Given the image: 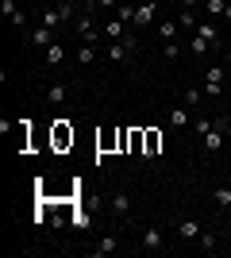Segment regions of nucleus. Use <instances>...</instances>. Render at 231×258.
Masks as SVG:
<instances>
[{
	"label": "nucleus",
	"instance_id": "c756f323",
	"mask_svg": "<svg viewBox=\"0 0 231 258\" xmlns=\"http://www.w3.org/2000/svg\"><path fill=\"white\" fill-rule=\"evenodd\" d=\"M200 97H204V93H197V89H189V93H185V108H193V112H197V108H200Z\"/></svg>",
	"mask_w": 231,
	"mask_h": 258
},
{
	"label": "nucleus",
	"instance_id": "cd10ccee",
	"mask_svg": "<svg viewBox=\"0 0 231 258\" xmlns=\"http://www.w3.org/2000/svg\"><path fill=\"white\" fill-rule=\"evenodd\" d=\"M116 20L131 23V20H135V8H131V4H120V8H116Z\"/></svg>",
	"mask_w": 231,
	"mask_h": 258
},
{
	"label": "nucleus",
	"instance_id": "473e14b6",
	"mask_svg": "<svg viewBox=\"0 0 231 258\" xmlns=\"http://www.w3.org/2000/svg\"><path fill=\"white\" fill-rule=\"evenodd\" d=\"M100 8V0H85V12H97Z\"/></svg>",
	"mask_w": 231,
	"mask_h": 258
},
{
	"label": "nucleus",
	"instance_id": "ddd939ff",
	"mask_svg": "<svg viewBox=\"0 0 231 258\" xmlns=\"http://www.w3.org/2000/svg\"><path fill=\"white\" fill-rule=\"evenodd\" d=\"M66 143H73V131L66 127V119H58V127H54V147H66Z\"/></svg>",
	"mask_w": 231,
	"mask_h": 258
},
{
	"label": "nucleus",
	"instance_id": "2eb2a0df",
	"mask_svg": "<svg viewBox=\"0 0 231 258\" xmlns=\"http://www.w3.org/2000/svg\"><path fill=\"white\" fill-rule=\"evenodd\" d=\"M66 97H69L66 85H50L46 89V100H50V104H66Z\"/></svg>",
	"mask_w": 231,
	"mask_h": 258
},
{
	"label": "nucleus",
	"instance_id": "aec40b11",
	"mask_svg": "<svg viewBox=\"0 0 231 258\" xmlns=\"http://www.w3.org/2000/svg\"><path fill=\"white\" fill-rule=\"evenodd\" d=\"M197 247L204 250V254H212V250H216V235H212V231H200V239H197Z\"/></svg>",
	"mask_w": 231,
	"mask_h": 258
},
{
	"label": "nucleus",
	"instance_id": "b1692460",
	"mask_svg": "<svg viewBox=\"0 0 231 258\" xmlns=\"http://www.w3.org/2000/svg\"><path fill=\"white\" fill-rule=\"evenodd\" d=\"M62 23H66V20L58 16V8H50V12H46V16H43V27H54V31H58Z\"/></svg>",
	"mask_w": 231,
	"mask_h": 258
},
{
	"label": "nucleus",
	"instance_id": "a211bd4d",
	"mask_svg": "<svg viewBox=\"0 0 231 258\" xmlns=\"http://www.w3.org/2000/svg\"><path fill=\"white\" fill-rule=\"evenodd\" d=\"M112 250H120V239H116V235H104L97 243V254H112Z\"/></svg>",
	"mask_w": 231,
	"mask_h": 258
},
{
	"label": "nucleus",
	"instance_id": "bb28decb",
	"mask_svg": "<svg viewBox=\"0 0 231 258\" xmlns=\"http://www.w3.org/2000/svg\"><path fill=\"white\" fill-rule=\"evenodd\" d=\"M216 205L231 212V189H227V185H220V189H216Z\"/></svg>",
	"mask_w": 231,
	"mask_h": 258
},
{
	"label": "nucleus",
	"instance_id": "f257e3e1",
	"mask_svg": "<svg viewBox=\"0 0 231 258\" xmlns=\"http://www.w3.org/2000/svg\"><path fill=\"white\" fill-rule=\"evenodd\" d=\"M77 35H81V43H100V31H97V20H93V12H85V16H77Z\"/></svg>",
	"mask_w": 231,
	"mask_h": 258
},
{
	"label": "nucleus",
	"instance_id": "dca6fc26",
	"mask_svg": "<svg viewBox=\"0 0 231 258\" xmlns=\"http://www.w3.org/2000/svg\"><path fill=\"white\" fill-rule=\"evenodd\" d=\"M104 54H108V62H127V58H131V54H127V46H123V43H112V46H108V50H104Z\"/></svg>",
	"mask_w": 231,
	"mask_h": 258
},
{
	"label": "nucleus",
	"instance_id": "39448f33",
	"mask_svg": "<svg viewBox=\"0 0 231 258\" xmlns=\"http://www.w3.org/2000/svg\"><path fill=\"white\" fill-rule=\"evenodd\" d=\"M27 43H31V46H43V50H46V46L54 43V27H35V31H27Z\"/></svg>",
	"mask_w": 231,
	"mask_h": 258
},
{
	"label": "nucleus",
	"instance_id": "c9c22d12",
	"mask_svg": "<svg viewBox=\"0 0 231 258\" xmlns=\"http://www.w3.org/2000/svg\"><path fill=\"white\" fill-rule=\"evenodd\" d=\"M223 16H227V20H231V0H227V12H223Z\"/></svg>",
	"mask_w": 231,
	"mask_h": 258
},
{
	"label": "nucleus",
	"instance_id": "f3484780",
	"mask_svg": "<svg viewBox=\"0 0 231 258\" xmlns=\"http://www.w3.org/2000/svg\"><path fill=\"white\" fill-rule=\"evenodd\" d=\"M177 20H162V27H158V35H162V43H170V39H177Z\"/></svg>",
	"mask_w": 231,
	"mask_h": 258
},
{
	"label": "nucleus",
	"instance_id": "393cba45",
	"mask_svg": "<svg viewBox=\"0 0 231 258\" xmlns=\"http://www.w3.org/2000/svg\"><path fill=\"white\" fill-rule=\"evenodd\" d=\"M189 50H193V54H208V50H212V43H208V39H200V35H193Z\"/></svg>",
	"mask_w": 231,
	"mask_h": 258
},
{
	"label": "nucleus",
	"instance_id": "1a4fd4ad",
	"mask_svg": "<svg viewBox=\"0 0 231 258\" xmlns=\"http://www.w3.org/2000/svg\"><path fill=\"white\" fill-rule=\"evenodd\" d=\"M62 62H66V46L50 43V46H46V66H62Z\"/></svg>",
	"mask_w": 231,
	"mask_h": 258
},
{
	"label": "nucleus",
	"instance_id": "5701e85b",
	"mask_svg": "<svg viewBox=\"0 0 231 258\" xmlns=\"http://www.w3.org/2000/svg\"><path fill=\"white\" fill-rule=\"evenodd\" d=\"M54 8H58V16H62V20H77V8H73V4H69V0H62V4H54Z\"/></svg>",
	"mask_w": 231,
	"mask_h": 258
},
{
	"label": "nucleus",
	"instance_id": "9b49d317",
	"mask_svg": "<svg viewBox=\"0 0 231 258\" xmlns=\"http://www.w3.org/2000/svg\"><path fill=\"white\" fill-rule=\"evenodd\" d=\"M100 31H104V35H108V39H112V43H120V39H123V35H127V31H123V20H108V23H104V27H100Z\"/></svg>",
	"mask_w": 231,
	"mask_h": 258
},
{
	"label": "nucleus",
	"instance_id": "0eeeda50",
	"mask_svg": "<svg viewBox=\"0 0 231 258\" xmlns=\"http://www.w3.org/2000/svg\"><path fill=\"white\" fill-rule=\"evenodd\" d=\"M158 147H162V131H143V158H154L158 154Z\"/></svg>",
	"mask_w": 231,
	"mask_h": 258
},
{
	"label": "nucleus",
	"instance_id": "423d86ee",
	"mask_svg": "<svg viewBox=\"0 0 231 258\" xmlns=\"http://www.w3.org/2000/svg\"><path fill=\"white\" fill-rule=\"evenodd\" d=\"M154 12H158V0H146V4H139V8H135V27H146V23L154 20Z\"/></svg>",
	"mask_w": 231,
	"mask_h": 258
},
{
	"label": "nucleus",
	"instance_id": "6ab92c4d",
	"mask_svg": "<svg viewBox=\"0 0 231 258\" xmlns=\"http://www.w3.org/2000/svg\"><path fill=\"white\" fill-rule=\"evenodd\" d=\"M127 147H131V154H143V131L139 127L127 131Z\"/></svg>",
	"mask_w": 231,
	"mask_h": 258
},
{
	"label": "nucleus",
	"instance_id": "f8f14e48",
	"mask_svg": "<svg viewBox=\"0 0 231 258\" xmlns=\"http://www.w3.org/2000/svg\"><path fill=\"white\" fill-rule=\"evenodd\" d=\"M189 112H193V108H185V104H177L174 112H170V127H185V123H189Z\"/></svg>",
	"mask_w": 231,
	"mask_h": 258
},
{
	"label": "nucleus",
	"instance_id": "6e6552de",
	"mask_svg": "<svg viewBox=\"0 0 231 258\" xmlns=\"http://www.w3.org/2000/svg\"><path fill=\"white\" fill-rule=\"evenodd\" d=\"M200 231H204V227H200V220H181V224H177V235L185 239V243L200 239Z\"/></svg>",
	"mask_w": 231,
	"mask_h": 258
},
{
	"label": "nucleus",
	"instance_id": "f704fd0d",
	"mask_svg": "<svg viewBox=\"0 0 231 258\" xmlns=\"http://www.w3.org/2000/svg\"><path fill=\"white\" fill-rule=\"evenodd\" d=\"M223 66H227V70H231V50H227V54H223Z\"/></svg>",
	"mask_w": 231,
	"mask_h": 258
},
{
	"label": "nucleus",
	"instance_id": "f03ea898",
	"mask_svg": "<svg viewBox=\"0 0 231 258\" xmlns=\"http://www.w3.org/2000/svg\"><path fill=\"white\" fill-rule=\"evenodd\" d=\"M204 93L208 97H223V70L220 66H212L208 74H204Z\"/></svg>",
	"mask_w": 231,
	"mask_h": 258
},
{
	"label": "nucleus",
	"instance_id": "7ed1b4c3",
	"mask_svg": "<svg viewBox=\"0 0 231 258\" xmlns=\"http://www.w3.org/2000/svg\"><path fill=\"white\" fill-rule=\"evenodd\" d=\"M108 205H112V212L120 216V220H127V212H131V193H123V189H116V193L108 197Z\"/></svg>",
	"mask_w": 231,
	"mask_h": 258
},
{
	"label": "nucleus",
	"instance_id": "a878e982",
	"mask_svg": "<svg viewBox=\"0 0 231 258\" xmlns=\"http://www.w3.org/2000/svg\"><path fill=\"white\" fill-rule=\"evenodd\" d=\"M0 16H4V20H16V16H20L16 0H0Z\"/></svg>",
	"mask_w": 231,
	"mask_h": 258
},
{
	"label": "nucleus",
	"instance_id": "c85d7f7f",
	"mask_svg": "<svg viewBox=\"0 0 231 258\" xmlns=\"http://www.w3.org/2000/svg\"><path fill=\"white\" fill-rule=\"evenodd\" d=\"M193 127H197V135H200V139H204V135H208V131H212V116H200L197 123H193Z\"/></svg>",
	"mask_w": 231,
	"mask_h": 258
},
{
	"label": "nucleus",
	"instance_id": "4be33fe9",
	"mask_svg": "<svg viewBox=\"0 0 231 258\" xmlns=\"http://www.w3.org/2000/svg\"><path fill=\"white\" fill-rule=\"evenodd\" d=\"M193 35H200V39H208V43H216V35H220V31H216L212 23H197V31H193Z\"/></svg>",
	"mask_w": 231,
	"mask_h": 258
},
{
	"label": "nucleus",
	"instance_id": "20e7f679",
	"mask_svg": "<svg viewBox=\"0 0 231 258\" xmlns=\"http://www.w3.org/2000/svg\"><path fill=\"white\" fill-rule=\"evenodd\" d=\"M162 224H146V231H143V250H162Z\"/></svg>",
	"mask_w": 231,
	"mask_h": 258
},
{
	"label": "nucleus",
	"instance_id": "412c9836",
	"mask_svg": "<svg viewBox=\"0 0 231 258\" xmlns=\"http://www.w3.org/2000/svg\"><path fill=\"white\" fill-rule=\"evenodd\" d=\"M204 12H208V16H223V12H227V0H204Z\"/></svg>",
	"mask_w": 231,
	"mask_h": 258
},
{
	"label": "nucleus",
	"instance_id": "2f4dec72",
	"mask_svg": "<svg viewBox=\"0 0 231 258\" xmlns=\"http://www.w3.org/2000/svg\"><path fill=\"white\" fill-rule=\"evenodd\" d=\"M120 43H123V46H127V54H135V50H139V39H135V35H131V31H127V35H123V39H120Z\"/></svg>",
	"mask_w": 231,
	"mask_h": 258
},
{
	"label": "nucleus",
	"instance_id": "9d476101",
	"mask_svg": "<svg viewBox=\"0 0 231 258\" xmlns=\"http://www.w3.org/2000/svg\"><path fill=\"white\" fill-rule=\"evenodd\" d=\"M97 46H93V43H81V46H77V62H81V66H93V62H97Z\"/></svg>",
	"mask_w": 231,
	"mask_h": 258
},
{
	"label": "nucleus",
	"instance_id": "4468645a",
	"mask_svg": "<svg viewBox=\"0 0 231 258\" xmlns=\"http://www.w3.org/2000/svg\"><path fill=\"white\" fill-rule=\"evenodd\" d=\"M177 27H181V31H197V16H193V8H181V16H177Z\"/></svg>",
	"mask_w": 231,
	"mask_h": 258
},
{
	"label": "nucleus",
	"instance_id": "72a5a7b5",
	"mask_svg": "<svg viewBox=\"0 0 231 258\" xmlns=\"http://www.w3.org/2000/svg\"><path fill=\"white\" fill-rule=\"evenodd\" d=\"M200 0H181V8H197Z\"/></svg>",
	"mask_w": 231,
	"mask_h": 258
},
{
	"label": "nucleus",
	"instance_id": "7c9ffc66",
	"mask_svg": "<svg viewBox=\"0 0 231 258\" xmlns=\"http://www.w3.org/2000/svg\"><path fill=\"white\" fill-rule=\"evenodd\" d=\"M162 54H166V58H170V62H174L177 54H181V43H177V39H170V43L162 46Z\"/></svg>",
	"mask_w": 231,
	"mask_h": 258
}]
</instances>
